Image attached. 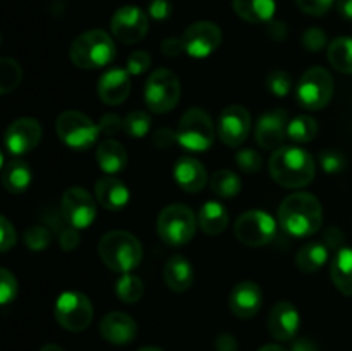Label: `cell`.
Returning <instances> with one entry per match:
<instances>
[{
	"label": "cell",
	"instance_id": "obj_1",
	"mask_svg": "<svg viewBox=\"0 0 352 351\" xmlns=\"http://www.w3.org/2000/svg\"><path fill=\"white\" fill-rule=\"evenodd\" d=\"M278 222L291 236H313L323 224L322 203L311 193H292L278 206Z\"/></svg>",
	"mask_w": 352,
	"mask_h": 351
},
{
	"label": "cell",
	"instance_id": "obj_2",
	"mask_svg": "<svg viewBox=\"0 0 352 351\" xmlns=\"http://www.w3.org/2000/svg\"><path fill=\"white\" fill-rule=\"evenodd\" d=\"M272 179L284 188H305L315 179L316 165L311 155L299 147H280L268 162Z\"/></svg>",
	"mask_w": 352,
	"mask_h": 351
},
{
	"label": "cell",
	"instance_id": "obj_3",
	"mask_svg": "<svg viewBox=\"0 0 352 351\" xmlns=\"http://www.w3.org/2000/svg\"><path fill=\"white\" fill-rule=\"evenodd\" d=\"M98 255L110 270L129 274L141 264L143 248L140 240L127 231H110L100 240Z\"/></svg>",
	"mask_w": 352,
	"mask_h": 351
},
{
	"label": "cell",
	"instance_id": "obj_4",
	"mask_svg": "<svg viewBox=\"0 0 352 351\" xmlns=\"http://www.w3.org/2000/svg\"><path fill=\"white\" fill-rule=\"evenodd\" d=\"M69 57L79 69L105 67L116 57V43L107 31L89 30L74 38Z\"/></svg>",
	"mask_w": 352,
	"mask_h": 351
},
{
	"label": "cell",
	"instance_id": "obj_5",
	"mask_svg": "<svg viewBox=\"0 0 352 351\" xmlns=\"http://www.w3.org/2000/svg\"><path fill=\"white\" fill-rule=\"evenodd\" d=\"M157 233L168 246H184L195 237V213L189 206L181 203L165 206L157 219Z\"/></svg>",
	"mask_w": 352,
	"mask_h": 351
},
{
	"label": "cell",
	"instance_id": "obj_6",
	"mask_svg": "<svg viewBox=\"0 0 352 351\" xmlns=\"http://www.w3.org/2000/svg\"><path fill=\"white\" fill-rule=\"evenodd\" d=\"M215 141V127L206 110L192 107L179 120L177 143L189 151H205Z\"/></svg>",
	"mask_w": 352,
	"mask_h": 351
},
{
	"label": "cell",
	"instance_id": "obj_7",
	"mask_svg": "<svg viewBox=\"0 0 352 351\" xmlns=\"http://www.w3.org/2000/svg\"><path fill=\"white\" fill-rule=\"evenodd\" d=\"M55 131L62 143L74 150H88L100 136L98 124L78 110H65L55 120Z\"/></svg>",
	"mask_w": 352,
	"mask_h": 351
},
{
	"label": "cell",
	"instance_id": "obj_8",
	"mask_svg": "<svg viewBox=\"0 0 352 351\" xmlns=\"http://www.w3.org/2000/svg\"><path fill=\"white\" fill-rule=\"evenodd\" d=\"M181 98V81L177 74L168 69H157L151 72L144 86V102L155 114L170 112Z\"/></svg>",
	"mask_w": 352,
	"mask_h": 351
},
{
	"label": "cell",
	"instance_id": "obj_9",
	"mask_svg": "<svg viewBox=\"0 0 352 351\" xmlns=\"http://www.w3.org/2000/svg\"><path fill=\"white\" fill-rule=\"evenodd\" d=\"M54 315L58 326L71 332L88 329L93 320V305L86 295L79 291H65L57 298Z\"/></svg>",
	"mask_w": 352,
	"mask_h": 351
},
{
	"label": "cell",
	"instance_id": "obj_10",
	"mask_svg": "<svg viewBox=\"0 0 352 351\" xmlns=\"http://www.w3.org/2000/svg\"><path fill=\"white\" fill-rule=\"evenodd\" d=\"M298 102L306 110H322L333 96V78L327 69L311 67L298 83Z\"/></svg>",
	"mask_w": 352,
	"mask_h": 351
},
{
	"label": "cell",
	"instance_id": "obj_11",
	"mask_svg": "<svg viewBox=\"0 0 352 351\" xmlns=\"http://www.w3.org/2000/svg\"><path fill=\"white\" fill-rule=\"evenodd\" d=\"M234 233L237 240L246 246H265L275 237L277 222L270 213L263 210H250L237 217Z\"/></svg>",
	"mask_w": 352,
	"mask_h": 351
},
{
	"label": "cell",
	"instance_id": "obj_12",
	"mask_svg": "<svg viewBox=\"0 0 352 351\" xmlns=\"http://www.w3.org/2000/svg\"><path fill=\"white\" fill-rule=\"evenodd\" d=\"M112 34L126 45L138 43L143 40L150 28V19L143 9L136 6H124L112 16L110 21Z\"/></svg>",
	"mask_w": 352,
	"mask_h": 351
},
{
	"label": "cell",
	"instance_id": "obj_13",
	"mask_svg": "<svg viewBox=\"0 0 352 351\" xmlns=\"http://www.w3.org/2000/svg\"><path fill=\"white\" fill-rule=\"evenodd\" d=\"M62 215L76 229H86L96 217V203L85 188L72 186L62 195Z\"/></svg>",
	"mask_w": 352,
	"mask_h": 351
},
{
	"label": "cell",
	"instance_id": "obj_14",
	"mask_svg": "<svg viewBox=\"0 0 352 351\" xmlns=\"http://www.w3.org/2000/svg\"><path fill=\"white\" fill-rule=\"evenodd\" d=\"M182 41L186 54L195 58H205L222 43V30L212 21H198L184 31Z\"/></svg>",
	"mask_w": 352,
	"mask_h": 351
},
{
	"label": "cell",
	"instance_id": "obj_15",
	"mask_svg": "<svg viewBox=\"0 0 352 351\" xmlns=\"http://www.w3.org/2000/svg\"><path fill=\"white\" fill-rule=\"evenodd\" d=\"M41 124L33 117L16 119L3 134V147L10 155H24L34 150L41 141Z\"/></svg>",
	"mask_w": 352,
	"mask_h": 351
},
{
	"label": "cell",
	"instance_id": "obj_16",
	"mask_svg": "<svg viewBox=\"0 0 352 351\" xmlns=\"http://www.w3.org/2000/svg\"><path fill=\"white\" fill-rule=\"evenodd\" d=\"M251 129V114L243 105H229L219 119V136L223 145L237 148L248 140Z\"/></svg>",
	"mask_w": 352,
	"mask_h": 351
},
{
	"label": "cell",
	"instance_id": "obj_17",
	"mask_svg": "<svg viewBox=\"0 0 352 351\" xmlns=\"http://www.w3.org/2000/svg\"><path fill=\"white\" fill-rule=\"evenodd\" d=\"M261 305H263V292L256 282L243 281L234 286V289L230 291L229 306L230 312L237 319H253L260 312Z\"/></svg>",
	"mask_w": 352,
	"mask_h": 351
},
{
	"label": "cell",
	"instance_id": "obj_18",
	"mask_svg": "<svg viewBox=\"0 0 352 351\" xmlns=\"http://www.w3.org/2000/svg\"><path fill=\"white\" fill-rule=\"evenodd\" d=\"M287 114L284 110H272L263 114L258 119L254 136L256 143L265 150H277L284 143V138L287 134Z\"/></svg>",
	"mask_w": 352,
	"mask_h": 351
},
{
	"label": "cell",
	"instance_id": "obj_19",
	"mask_svg": "<svg viewBox=\"0 0 352 351\" xmlns=\"http://www.w3.org/2000/svg\"><path fill=\"white\" fill-rule=\"evenodd\" d=\"M301 317L291 301H278L268 315V330L277 341H291L299 330Z\"/></svg>",
	"mask_w": 352,
	"mask_h": 351
},
{
	"label": "cell",
	"instance_id": "obj_20",
	"mask_svg": "<svg viewBox=\"0 0 352 351\" xmlns=\"http://www.w3.org/2000/svg\"><path fill=\"white\" fill-rule=\"evenodd\" d=\"M100 334L107 343L124 346L134 341L138 334V323L127 313L110 312L100 322Z\"/></svg>",
	"mask_w": 352,
	"mask_h": 351
},
{
	"label": "cell",
	"instance_id": "obj_21",
	"mask_svg": "<svg viewBox=\"0 0 352 351\" xmlns=\"http://www.w3.org/2000/svg\"><path fill=\"white\" fill-rule=\"evenodd\" d=\"M131 74L124 69H110L100 78L98 96L107 105H120L131 93Z\"/></svg>",
	"mask_w": 352,
	"mask_h": 351
},
{
	"label": "cell",
	"instance_id": "obj_22",
	"mask_svg": "<svg viewBox=\"0 0 352 351\" xmlns=\"http://www.w3.org/2000/svg\"><path fill=\"white\" fill-rule=\"evenodd\" d=\"M95 196L96 202L107 210H116L124 209L129 202V189L124 184L120 179H117L116 176H103L98 181L95 182Z\"/></svg>",
	"mask_w": 352,
	"mask_h": 351
},
{
	"label": "cell",
	"instance_id": "obj_23",
	"mask_svg": "<svg viewBox=\"0 0 352 351\" xmlns=\"http://www.w3.org/2000/svg\"><path fill=\"white\" fill-rule=\"evenodd\" d=\"M174 179L184 191L198 193L205 188L208 174L199 160L192 157H181L174 167Z\"/></svg>",
	"mask_w": 352,
	"mask_h": 351
},
{
	"label": "cell",
	"instance_id": "obj_24",
	"mask_svg": "<svg viewBox=\"0 0 352 351\" xmlns=\"http://www.w3.org/2000/svg\"><path fill=\"white\" fill-rule=\"evenodd\" d=\"M164 279L168 289H172L174 292H184L192 286L195 270L184 255H174L165 264Z\"/></svg>",
	"mask_w": 352,
	"mask_h": 351
},
{
	"label": "cell",
	"instance_id": "obj_25",
	"mask_svg": "<svg viewBox=\"0 0 352 351\" xmlns=\"http://www.w3.org/2000/svg\"><path fill=\"white\" fill-rule=\"evenodd\" d=\"M232 9L243 21L251 24L270 23L275 16V0H232Z\"/></svg>",
	"mask_w": 352,
	"mask_h": 351
},
{
	"label": "cell",
	"instance_id": "obj_26",
	"mask_svg": "<svg viewBox=\"0 0 352 351\" xmlns=\"http://www.w3.org/2000/svg\"><path fill=\"white\" fill-rule=\"evenodd\" d=\"M96 162L105 174H119L127 164V151L119 141L109 138L96 148Z\"/></svg>",
	"mask_w": 352,
	"mask_h": 351
},
{
	"label": "cell",
	"instance_id": "obj_27",
	"mask_svg": "<svg viewBox=\"0 0 352 351\" xmlns=\"http://www.w3.org/2000/svg\"><path fill=\"white\" fill-rule=\"evenodd\" d=\"M330 277L342 295L352 296V248H340L330 264Z\"/></svg>",
	"mask_w": 352,
	"mask_h": 351
},
{
	"label": "cell",
	"instance_id": "obj_28",
	"mask_svg": "<svg viewBox=\"0 0 352 351\" xmlns=\"http://www.w3.org/2000/svg\"><path fill=\"white\" fill-rule=\"evenodd\" d=\"M2 184L10 195H21L31 184V169L21 158H14L2 169Z\"/></svg>",
	"mask_w": 352,
	"mask_h": 351
},
{
	"label": "cell",
	"instance_id": "obj_29",
	"mask_svg": "<svg viewBox=\"0 0 352 351\" xmlns=\"http://www.w3.org/2000/svg\"><path fill=\"white\" fill-rule=\"evenodd\" d=\"M198 222L201 231L210 236H219L229 226V212L219 202H206L201 206L198 215Z\"/></svg>",
	"mask_w": 352,
	"mask_h": 351
},
{
	"label": "cell",
	"instance_id": "obj_30",
	"mask_svg": "<svg viewBox=\"0 0 352 351\" xmlns=\"http://www.w3.org/2000/svg\"><path fill=\"white\" fill-rule=\"evenodd\" d=\"M329 260V246L325 243H306L296 255V265L305 274L320 270Z\"/></svg>",
	"mask_w": 352,
	"mask_h": 351
},
{
	"label": "cell",
	"instance_id": "obj_31",
	"mask_svg": "<svg viewBox=\"0 0 352 351\" xmlns=\"http://www.w3.org/2000/svg\"><path fill=\"white\" fill-rule=\"evenodd\" d=\"M327 58L330 65L344 74H352V36H339L329 45Z\"/></svg>",
	"mask_w": 352,
	"mask_h": 351
},
{
	"label": "cell",
	"instance_id": "obj_32",
	"mask_svg": "<svg viewBox=\"0 0 352 351\" xmlns=\"http://www.w3.org/2000/svg\"><path fill=\"white\" fill-rule=\"evenodd\" d=\"M210 186H212L213 193L222 198H232V196L239 195L241 188H243V182H241L239 176L234 174L232 171H217L215 174L210 179Z\"/></svg>",
	"mask_w": 352,
	"mask_h": 351
},
{
	"label": "cell",
	"instance_id": "obj_33",
	"mask_svg": "<svg viewBox=\"0 0 352 351\" xmlns=\"http://www.w3.org/2000/svg\"><path fill=\"white\" fill-rule=\"evenodd\" d=\"M318 134V124L309 116H298L287 124V136L298 143L313 141Z\"/></svg>",
	"mask_w": 352,
	"mask_h": 351
},
{
	"label": "cell",
	"instance_id": "obj_34",
	"mask_svg": "<svg viewBox=\"0 0 352 351\" xmlns=\"http://www.w3.org/2000/svg\"><path fill=\"white\" fill-rule=\"evenodd\" d=\"M23 79V69L19 62L10 57L0 58V93L7 95L19 86Z\"/></svg>",
	"mask_w": 352,
	"mask_h": 351
},
{
	"label": "cell",
	"instance_id": "obj_35",
	"mask_svg": "<svg viewBox=\"0 0 352 351\" xmlns=\"http://www.w3.org/2000/svg\"><path fill=\"white\" fill-rule=\"evenodd\" d=\"M116 292L120 301L138 303L144 295V284L138 275L122 274V277L117 281Z\"/></svg>",
	"mask_w": 352,
	"mask_h": 351
},
{
	"label": "cell",
	"instance_id": "obj_36",
	"mask_svg": "<svg viewBox=\"0 0 352 351\" xmlns=\"http://www.w3.org/2000/svg\"><path fill=\"white\" fill-rule=\"evenodd\" d=\"M151 127V117L143 110H133L124 119V131L131 138L146 136Z\"/></svg>",
	"mask_w": 352,
	"mask_h": 351
},
{
	"label": "cell",
	"instance_id": "obj_37",
	"mask_svg": "<svg viewBox=\"0 0 352 351\" xmlns=\"http://www.w3.org/2000/svg\"><path fill=\"white\" fill-rule=\"evenodd\" d=\"M52 241V234L47 227L43 226H33L24 233V243L30 250L40 251L45 250V248L50 244Z\"/></svg>",
	"mask_w": 352,
	"mask_h": 351
},
{
	"label": "cell",
	"instance_id": "obj_38",
	"mask_svg": "<svg viewBox=\"0 0 352 351\" xmlns=\"http://www.w3.org/2000/svg\"><path fill=\"white\" fill-rule=\"evenodd\" d=\"M291 86L292 78L291 74H287L285 71H274L268 74L267 88L270 89V93H274L275 96H285L291 92Z\"/></svg>",
	"mask_w": 352,
	"mask_h": 351
},
{
	"label": "cell",
	"instance_id": "obj_39",
	"mask_svg": "<svg viewBox=\"0 0 352 351\" xmlns=\"http://www.w3.org/2000/svg\"><path fill=\"white\" fill-rule=\"evenodd\" d=\"M17 295V281L7 268L0 270V303L3 306L14 301Z\"/></svg>",
	"mask_w": 352,
	"mask_h": 351
},
{
	"label": "cell",
	"instance_id": "obj_40",
	"mask_svg": "<svg viewBox=\"0 0 352 351\" xmlns=\"http://www.w3.org/2000/svg\"><path fill=\"white\" fill-rule=\"evenodd\" d=\"M236 162L248 174H254V172H258L261 169V157L253 148H244V150L237 151Z\"/></svg>",
	"mask_w": 352,
	"mask_h": 351
},
{
	"label": "cell",
	"instance_id": "obj_41",
	"mask_svg": "<svg viewBox=\"0 0 352 351\" xmlns=\"http://www.w3.org/2000/svg\"><path fill=\"white\" fill-rule=\"evenodd\" d=\"M151 65V55L146 50H136L127 57L126 71L131 76H140L146 72Z\"/></svg>",
	"mask_w": 352,
	"mask_h": 351
},
{
	"label": "cell",
	"instance_id": "obj_42",
	"mask_svg": "<svg viewBox=\"0 0 352 351\" xmlns=\"http://www.w3.org/2000/svg\"><path fill=\"white\" fill-rule=\"evenodd\" d=\"M302 45L308 52L315 54V52L323 50V47L327 45V34L325 31L320 30V28H309L302 34Z\"/></svg>",
	"mask_w": 352,
	"mask_h": 351
},
{
	"label": "cell",
	"instance_id": "obj_43",
	"mask_svg": "<svg viewBox=\"0 0 352 351\" xmlns=\"http://www.w3.org/2000/svg\"><path fill=\"white\" fill-rule=\"evenodd\" d=\"M320 164H322L323 171L325 172H329V174H337V172H340L346 167V158H344L339 151L325 150L320 153Z\"/></svg>",
	"mask_w": 352,
	"mask_h": 351
},
{
	"label": "cell",
	"instance_id": "obj_44",
	"mask_svg": "<svg viewBox=\"0 0 352 351\" xmlns=\"http://www.w3.org/2000/svg\"><path fill=\"white\" fill-rule=\"evenodd\" d=\"M337 0H296L299 9L309 16H325Z\"/></svg>",
	"mask_w": 352,
	"mask_h": 351
},
{
	"label": "cell",
	"instance_id": "obj_45",
	"mask_svg": "<svg viewBox=\"0 0 352 351\" xmlns=\"http://www.w3.org/2000/svg\"><path fill=\"white\" fill-rule=\"evenodd\" d=\"M100 134H105V136H113V134H119L120 131H124V119L119 117L117 114H103L100 117Z\"/></svg>",
	"mask_w": 352,
	"mask_h": 351
},
{
	"label": "cell",
	"instance_id": "obj_46",
	"mask_svg": "<svg viewBox=\"0 0 352 351\" xmlns=\"http://www.w3.org/2000/svg\"><path fill=\"white\" fill-rule=\"evenodd\" d=\"M16 244V229L7 220L6 215L0 217V251H9Z\"/></svg>",
	"mask_w": 352,
	"mask_h": 351
},
{
	"label": "cell",
	"instance_id": "obj_47",
	"mask_svg": "<svg viewBox=\"0 0 352 351\" xmlns=\"http://www.w3.org/2000/svg\"><path fill=\"white\" fill-rule=\"evenodd\" d=\"M148 14L153 17L155 21H165L170 17L172 6L168 0H151L148 6Z\"/></svg>",
	"mask_w": 352,
	"mask_h": 351
},
{
	"label": "cell",
	"instance_id": "obj_48",
	"mask_svg": "<svg viewBox=\"0 0 352 351\" xmlns=\"http://www.w3.org/2000/svg\"><path fill=\"white\" fill-rule=\"evenodd\" d=\"M175 141H177V133H172L168 127H162V129H158L157 133L153 134L155 147L160 148V150H167V148H170Z\"/></svg>",
	"mask_w": 352,
	"mask_h": 351
},
{
	"label": "cell",
	"instance_id": "obj_49",
	"mask_svg": "<svg viewBox=\"0 0 352 351\" xmlns=\"http://www.w3.org/2000/svg\"><path fill=\"white\" fill-rule=\"evenodd\" d=\"M79 241H81V236H79V233L76 227H67V229L62 231L60 236H58L60 248L65 251L74 250V248L79 244Z\"/></svg>",
	"mask_w": 352,
	"mask_h": 351
},
{
	"label": "cell",
	"instance_id": "obj_50",
	"mask_svg": "<svg viewBox=\"0 0 352 351\" xmlns=\"http://www.w3.org/2000/svg\"><path fill=\"white\" fill-rule=\"evenodd\" d=\"M160 48H162V54L167 55V57H177V55H181L182 52H186L182 38H175V36L165 38V40L162 41Z\"/></svg>",
	"mask_w": 352,
	"mask_h": 351
},
{
	"label": "cell",
	"instance_id": "obj_51",
	"mask_svg": "<svg viewBox=\"0 0 352 351\" xmlns=\"http://www.w3.org/2000/svg\"><path fill=\"white\" fill-rule=\"evenodd\" d=\"M215 346H217V351H237V341L234 336L223 332L217 337Z\"/></svg>",
	"mask_w": 352,
	"mask_h": 351
},
{
	"label": "cell",
	"instance_id": "obj_52",
	"mask_svg": "<svg viewBox=\"0 0 352 351\" xmlns=\"http://www.w3.org/2000/svg\"><path fill=\"white\" fill-rule=\"evenodd\" d=\"M268 34H270V38H274V40H284L285 34H287V28H285L284 23H280V21H270L268 23Z\"/></svg>",
	"mask_w": 352,
	"mask_h": 351
},
{
	"label": "cell",
	"instance_id": "obj_53",
	"mask_svg": "<svg viewBox=\"0 0 352 351\" xmlns=\"http://www.w3.org/2000/svg\"><path fill=\"white\" fill-rule=\"evenodd\" d=\"M344 243V236L340 234V231L337 227H332L329 229V233L325 234V244L330 248H337L339 244Z\"/></svg>",
	"mask_w": 352,
	"mask_h": 351
},
{
	"label": "cell",
	"instance_id": "obj_54",
	"mask_svg": "<svg viewBox=\"0 0 352 351\" xmlns=\"http://www.w3.org/2000/svg\"><path fill=\"white\" fill-rule=\"evenodd\" d=\"M337 10L347 21H352V0H337Z\"/></svg>",
	"mask_w": 352,
	"mask_h": 351
},
{
	"label": "cell",
	"instance_id": "obj_55",
	"mask_svg": "<svg viewBox=\"0 0 352 351\" xmlns=\"http://www.w3.org/2000/svg\"><path fill=\"white\" fill-rule=\"evenodd\" d=\"M291 351H318L316 344L309 339H298L292 344Z\"/></svg>",
	"mask_w": 352,
	"mask_h": 351
},
{
	"label": "cell",
	"instance_id": "obj_56",
	"mask_svg": "<svg viewBox=\"0 0 352 351\" xmlns=\"http://www.w3.org/2000/svg\"><path fill=\"white\" fill-rule=\"evenodd\" d=\"M258 351H287V350H285V348H282V346H278V344H267V346L260 348Z\"/></svg>",
	"mask_w": 352,
	"mask_h": 351
},
{
	"label": "cell",
	"instance_id": "obj_57",
	"mask_svg": "<svg viewBox=\"0 0 352 351\" xmlns=\"http://www.w3.org/2000/svg\"><path fill=\"white\" fill-rule=\"evenodd\" d=\"M40 351H64V350H62L60 346H57V344H45Z\"/></svg>",
	"mask_w": 352,
	"mask_h": 351
},
{
	"label": "cell",
	"instance_id": "obj_58",
	"mask_svg": "<svg viewBox=\"0 0 352 351\" xmlns=\"http://www.w3.org/2000/svg\"><path fill=\"white\" fill-rule=\"evenodd\" d=\"M140 351H162L160 348H155V346H146V348H141Z\"/></svg>",
	"mask_w": 352,
	"mask_h": 351
}]
</instances>
